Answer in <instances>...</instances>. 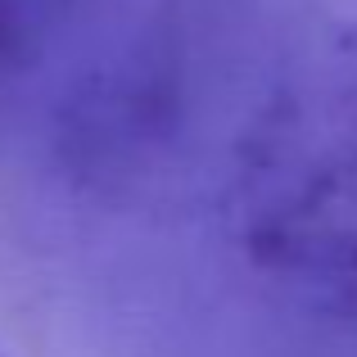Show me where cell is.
Masks as SVG:
<instances>
[{"label":"cell","mask_w":357,"mask_h":357,"mask_svg":"<svg viewBox=\"0 0 357 357\" xmlns=\"http://www.w3.org/2000/svg\"><path fill=\"white\" fill-rule=\"evenodd\" d=\"M105 0H0V82L41 63Z\"/></svg>","instance_id":"6da1fadb"}]
</instances>
